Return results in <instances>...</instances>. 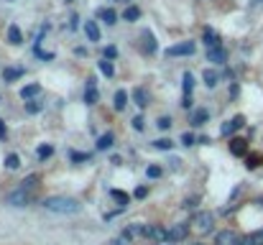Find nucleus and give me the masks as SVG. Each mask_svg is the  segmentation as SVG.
I'll list each match as a JSON object with an SVG mask.
<instances>
[{"label": "nucleus", "mask_w": 263, "mask_h": 245, "mask_svg": "<svg viewBox=\"0 0 263 245\" xmlns=\"http://www.w3.org/2000/svg\"><path fill=\"white\" fill-rule=\"evenodd\" d=\"M69 158H72L74 164H85V161H90V153H80V151H72V153H69Z\"/></svg>", "instance_id": "f704fd0d"}, {"label": "nucleus", "mask_w": 263, "mask_h": 245, "mask_svg": "<svg viewBox=\"0 0 263 245\" xmlns=\"http://www.w3.org/2000/svg\"><path fill=\"white\" fill-rule=\"evenodd\" d=\"M23 74H26L23 67H6V69H3V82H16V79H21Z\"/></svg>", "instance_id": "ddd939ff"}, {"label": "nucleus", "mask_w": 263, "mask_h": 245, "mask_svg": "<svg viewBox=\"0 0 263 245\" xmlns=\"http://www.w3.org/2000/svg\"><path fill=\"white\" fill-rule=\"evenodd\" d=\"M8 41L13 44V46H21L23 44V34H21V29L13 23V26H8Z\"/></svg>", "instance_id": "412c9836"}, {"label": "nucleus", "mask_w": 263, "mask_h": 245, "mask_svg": "<svg viewBox=\"0 0 263 245\" xmlns=\"http://www.w3.org/2000/svg\"><path fill=\"white\" fill-rule=\"evenodd\" d=\"M202 82H204V87H207V90H215V87H217V82H220V74H217V72H212V69H204Z\"/></svg>", "instance_id": "f3484780"}, {"label": "nucleus", "mask_w": 263, "mask_h": 245, "mask_svg": "<svg viewBox=\"0 0 263 245\" xmlns=\"http://www.w3.org/2000/svg\"><path fill=\"white\" fill-rule=\"evenodd\" d=\"M153 148H159V151H171V148H174V143H171L169 138H159V141L153 143Z\"/></svg>", "instance_id": "72a5a7b5"}, {"label": "nucleus", "mask_w": 263, "mask_h": 245, "mask_svg": "<svg viewBox=\"0 0 263 245\" xmlns=\"http://www.w3.org/2000/svg\"><path fill=\"white\" fill-rule=\"evenodd\" d=\"M192 245H204V242H192Z\"/></svg>", "instance_id": "49530a36"}, {"label": "nucleus", "mask_w": 263, "mask_h": 245, "mask_svg": "<svg viewBox=\"0 0 263 245\" xmlns=\"http://www.w3.org/2000/svg\"><path fill=\"white\" fill-rule=\"evenodd\" d=\"M215 245H243V237L235 230H222L215 235Z\"/></svg>", "instance_id": "423d86ee"}, {"label": "nucleus", "mask_w": 263, "mask_h": 245, "mask_svg": "<svg viewBox=\"0 0 263 245\" xmlns=\"http://www.w3.org/2000/svg\"><path fill=\"white\" fill-rule=\"evenodd\" d=\"M41 110H44L41 102H36V100H26V113H29V115H36V113H41Z\"/></svg>", "instance_id": "7c9ffc66"}, {"label": "nucleus", "mask_w": 263, "mask_h": 245, "mask_svg": "<svg viewBox=\"0 0 263 245\" xmlns=\"http://www.w3.org/2000/svg\"><path fill=\"white\" fill-rule=\"evenodd\" d=\"M6 202L11 204V207H29L31 202H34V192L31 189H16V192H11L8 197H6Z\"/></svg>", "instance_id": "7ed1b4c3"}, {"label": "nucleus", "mask_w": 263, "mask_h": 245, "mask_svg": "<svg viewBox=\"0 0 263 245\" xmlns=\"http://www.w3.org/2000/svg\"><path fill=\"white\" fill-rule=\"evenodd\" d=\"M197 51V44L194 41H181V44H174L166 49V57H192Z\"/></svg>", "instance_id": "39448f33"}, {"label": "nucleus", "mask_w": 263, "mask_h": 245, "mask_svg": "<svg viewBox=\"0 0 263 245\" xmlns=\"http://www.w3.org/2000/svg\"><path fill=\"white\" fill-rule=\"evenodd\" d=\"M125 3H128V0H125Z\"/></svg>", "instance_id": "09e8293b"}, {"label": "nucleus", "mask_w": 263, "mask_h": 245, "mask_svg": "<svg viewBox=\"0 0 263 245\" xmlns=\"http://www.w3.org/2000/svg\"><path fill=\"white\" fill-rule=\"evenodd\" d=\"M39 181H41V176H39V174H31V176H26V179L21 181V189H31V192H34V189L39 186Z\"/></svg>", "instance_id": "bb28decb"}, {"label": "nucleus", "mask_w": 263, "mask_h": 245, "mask_svg": "<svg viewBox=\"0 0 263 245\" xmlns=\"http://www.w3.org/2000/svg\"><path fill=\"white\" fill-rule=\"evenodd\" d=\"M181 90H184V97H192V90H194V77H192V72H184V74H181Z\"/></svg>", "instance_id": "4be33fe9"}, {"label": "nucleus", "mask_w": 263, "mask_h": 245, "mask_svg": "<svg viewBox=\"0 0 263 245\" xmlns=\"http://www.w3.org/2000/svg\"><path fill=\"white\" fill-rule=\"evenodd\" d=\"M51 156H54V146L41 143V146L36 148V158H39V161H46V158H51Z\"/></svg>", "instance_id": "a878e982"}, {"label": "nucleus", "mask_w": 263, "mask_h": 245, "mask_svg": "<svg viewBox=\"0 0 263 245\" xmlns=\"http://www.w3.org/2000/svg\"><path fill=\"white\" fill-rule=\"evenodd\" d=\"M146 176H148V179H159V176H161V166H148V169H146Z\"/></svg>", "instance_id": "c9c22d12"}, {"label": "nucleus", "mask_w": 263, "mask_h": 245, "mask_svg": "<svg viewBox=\"0 0 263 245\" xmlns=\"http://www.w3.org/2000/svg\"><path fill=\"white\" fill-rule=\"evenodd\" d=\"M125 105H128V92H125V90H118L115 97H113V107H115L118 113H123Z\"/></svg>", "instance_id": "aec40b11"}, {"label": "nucleus", "mask_w": 263, "mask_h": 245, "mask_svg": "<svg viewBox=\"0 0 263 245\" xmlns=\"http://www.w3.org/2000/svg\"><path fill=\"white\" fill-rule=\"evenodd\" d=\"M100 100V92H97V85H95V77L87 79V87H85V102L87 105H97Z\"/></svg>", "instance_id": "9d476101"}, {"label": "nucleus", "mask_w": 263, "mask_h": 245, "mask_svg": "<svg viewBox=\"0 0 263 245\" xmlns=\"http://www.w3.org/2000/svg\"><path fill=\"white\" fill-rule=\"evenodd\" d=\"M97 18H100L102 23H108V26H115V23H118V13H115L113 8H100V11H97Z\"/></svg>", "instance_id": "2eb2a0df"}, {"label": "nucleus", "mask_w": 263, "mask_h": 245, "mask_svg": "<svg viewBox=\"0 0 263 245\" xmlns=\"http://www.w3.org/2000/svg\"><path fill=\"white\" fill-rule=\"evenodd\" d=\"M67 3H74V0H67Z\"/></svg>", "instance_id": "de8ad7c7"}, {"label": "nucleus", "mask_w": 263, "mask_h": 245, "mask_svg": "<svg viewBox=\"0 0 263 245\" xmlns=\"http://www.w3.org/2000/svg\"><path fill=\"white\" fill-rule=\"evenodd\" d=\"M8 138V128H6V120L0 118V141H6Z\"/></svg>", "instance_id": "79ce46f5"}, {"label": "nucleus", "mask_w": 263, "mask_h": 245, "mask_svg": "<svg viewBox=\"0 0 263 245\" xmlns=\"http://www.w3.org/2000/svg\"><path fill=\"white\" fill-rule=\"evenodd\" d=\"M102 57H105V59H115V57H118V49H115V46H105V49H102Z\"/></svg>", "instance_id": "e433bc0d"}, {"label": "nucleus", "mask_w": 263, "mask_h": 245, "mask_svg": "<svg viewBox=\"0 0 263 245\" xmlns=\"http://www.w3.org/2000/svg\"><path fill=\"white\" fill-rule=\"evenodd\" d=\"M138 18H141V8H138V6H128V8L123 11V21L133 23V21H138Z\"/></svg>", "instance_id": "5701e85b"}, {"label": "nucleus", "mask_w": 263, "mask_h": 245, "mask_svg": "<svg viewBox=\"0 0 263 245\" xmlns=\"http://www.w3.org/2000/svg\"><path fill=\"white\" fill-rule=\"evenodd\" d=\"M227 146H230V153H232V156H248V141H245V138H235V135H232Z\"/></svg>", "instance_id": "9b49d317"}, {"label": "nucleus", "mask_w": 263, "mask_h": 245, "mask_svg": "<svg viewBox=\"0 0 263 245\" xmlns=\"http://www.w3.org/2000/svg\"><path fill=\"white\" fill-rule=\"evenodd\" d=\"M110 197H113L115 202H120V204H128V202H130V197H128L125 192H118V189H110Z\"/></svg>", "instance_id": "2f4dec72"}, {"label": "nucleus", "mask_w": 263, "mask_h": 245, "mask_svg": "<svg viewBox=\"0 0 263 245\" xmlns=\"http://www.w3.org/2000/svg\"><path fill=\"white\" fill-rule=\"evenodd\" d=\"M77 21H80V18H77V16H72V18H69V29H77V26H80Z\"/></svg>", "instance_id": "a18cd8bd"}, {"label": "nucleus", "mask_w": 263, "mask_h": 245, "mask_svg": "<svg viewBox=\"0 0 263 245\" xmlns=\"http://www.w3.org/2000/svg\"><path fill=\"white\" fill-rule=\"evenodd\" d=\"M225 59H227V54H225V49H222V46H212V49H207V62L225 64Z\"/></svg>", "instance_id": "f8f14e48"}, {"label": "nucleus", "mask_w": 263, "mask_h": 245, "mask_svg": "<svg viewBox=\"0 0 263 245\" xmlns=\"http://www.w3.org/2000/svg\"><path fill=\"white\" fill-rule=\"evenodd\" d=\"M21 100H34L36 95H41V85H26V87H21Z\"/></svg>", "instance_id": "a211bd4d"}, {"label": "nucleus", "mask_w": 263, "mask_h": 245, "mask_svg": "<svg viewBox=\"0 0 263 245\" xmlns=\"http://www.w3.org/2000/svg\"><path fill=\"white\" fill-rule=\"evenodd\" d=\"M18 166H21V158H18V153H8V156H6V169H8V171H16Z\"/></svg>", "instance_id": "c756f323"}, {"label": "nucleus", "mask_w": 263, "mask_h": 245, "mask_svg": "<svg viewBox=\"0 0 263 245\" xmlns=\"http://www.w3.org/2000/svg\"><path fill=\"white\" fill-rule=\"evenodd\" d=\"M189 230H192V225H187V222L171 225V227L166 230V242H181V240L189 235Z\"/></svg>", "instance_id": "20e7f679"}, {"label": "nucleus", "mask_w": 263, "mask_h": 245, "mask_svg": "<svg viewBox=\"0 0 263 245\" xmlns=\"http://www.w3.org/2000/svg\"><path fill=\"white\" fill-rule=\"evenodd\" d=\"M194 141H197V138H194L192 133H184V135H181V146H187V148L194 146Z\"/></svg>", "instance_id": "58836bf2"}, {"label": "nucleus", "mask_w": 263, "mask_h": 245, "mask_svg": "<svg viewBox=\"0 0 263 245\" xmlns=\"http://www.w3.org/2000/svg\"><path fill=\"white\" fill-rule=\"evenodd\" d=\"M143 237H151L156 242H166V227H161V225H146Z\"/></svg>", "instance_id": "1a4fd4ad"}, {"label": "nucleus", "mask_w": 263, "mask_h": 245, "mask_svg": "<svg viewBox=\"0 0 263 245\" xmlns=\"http://www.w3.org/2000/svg\"><path fill=\"white\" fill-rule=\"evenodd\" d=\"M202 41L207 44V49L220 46V36H217V31H212V29H204V31H202Z\"/></svg>", "instance_id": "dca6fc26"}, {"label": "nucleus", "mask_w": 263, "mask_h": 245, "mask_svg": "<svg viewBox=\"0 0 263 245\" xmlns=\"http://www.w3.org/2000/svg\"><path fill=\"white\" fill-rule=\"evenodd\" d=\"M100 72H102L105 77H113V74H115V67H113V59H105V57H102V62H100Z\"/></svg>", "instance_id": "c85d7f7f"}, {"label": "nucleus", "mask_w": 263, "mask_h": 245, "mask_svg": "<svg viewBox=\"0 0 263 245\" xmlns=\"http://www.w3.org/2000/svg\"><path fill=\"white\" fill-rule=\"evenodd\" d=\"M156 125H159V130H169V128L174 125V120H171L169 115H161V118L156 120Z\"/></svg>", "instance_id": "473e14b6"}, {"label": "nucleus", "mask_w": 263, "mask_h": 245, "mask_svg": "<svg viewBox=\"0 0 263 245\" xmlns=\"http://www.w3.org/2000/svg\"><path fill=\"white\" fill-rule=\"evenodd\" d=\"M113 143H115V135H113V133H105V135L97 138V151H108V148H113Z\"/></svg>", "instance_id": "393cba45"}, {"label": "nucleus", "mask_w": 263, "mask_h": 245, "mask_svg": "<svg viewBox=\"0 0 263 245\" xmlns=\"http://www.w3.org/2000/svg\"><path fill=\"white\" fill-rule=\"evenodd\" d=\"M192 230H194L197 235L212 232V230H215V214H212V212H197V214L192 217Z\"/></svg>", "instance_id": "f03ea898"}, {"label": "nucleus", "mask_w": 263, "mask_h": 245, "mask_svg": "<svg viewBox=\"0 0 263 245\" xmlns=\"http://www.w3.org/2000/svg\"><path fill=\"white\" fill-rule=\"evenodd\" d=\"M260 164H263V156H260V153H248V156H245V166H248V169H258Z\"/></svg>", "instance_id": "cd10ccee"}, {"label": "nucleus", "mask_w": 263, "mask_h": 245, "mask_svg": "<svg viewBox=\"0 0 263 245\" xmlns=\"http://www.w3.org/2000/svg\"><path fill=\"white\" fill-rule=\"evenodd\" d=\"M199 202V197H192V199H184V209H189V207H194Z\"/></svg>", "instance_id": "37998d69"}, {"label": "nucleus", "mask_w": 263, "mask_h": 245, "mask_svg": "<svg viewBox=\"0 0 263 245\" xmlns=\"http://www.w3.org/2000/svg\"><path fill=\"white\" fill-rule=\"evenodd\" d=\"M209 120V110H204V107H197V110H192V115H189V123L192 125H204Z\"/></svg>", "instance_id": "4468645a"}, {"label": "nucleus", "mask_w": 263, "mask_h": 245, "mask_svg": "<svg viewBox=\"0 0 263 245\" xmlns=\"http://www.w3.org/2000/svg\"><path fill=\"white\" fill-rule=\"evenodd\" d=\"M41 207L46 212H54V214H77V212H82V204L74 197H46L41 202Z\"/></svg>", "instance_id": "f257e3e1"}, {"label": "nucleus", "mask_w": 263, "mask_h": 245, "mask_svg": "<svg viewBox=\"0 0 263 245\" xmlns=\"http://www.w3.org/2000/svg\"><path fill=\"white\" fill-rule=\"evenodd\" d=\"M181 107L189 110V107H192V97H181Z\"/></svg>", "instance_id": "c03bdc74"}, {"label": "nucleus", "mask_w": 263, "mask_h": 245, "mask_svg": "<svg viewBox=\"0 0 263 245\" xmlns=\"http://www.w3.org/2000/svg\"><path fill=\"white\" fill-rule=\"evenodd\" d=\"M85 34H87L90 41H100V29H97L95 21H87V23H85Z\"/></svg>", "instance_id": "b1692460"}, {"label": "nucleus", "mask_w": 263, "mask_h": 245, "mask_svg": "<svg viewBox=\"0 0 263 245\" xmlns=\"http://www.w3.org/2000/svg\"><path fill=\"white\" fill-rule=\"evenodd\" d=\"M243 125H245V118H243V115H235V118H230L227 123H222L220 135H222V138H227V135L232 138V133H235V130H240Z\"/></svg>", "instance_id": "0eeeda50"}, {"label": "nucleus", "mask_w": 263, "mask_h": 245, "mask_svg": "<svg viewBox=\"0 0 263 245\" xmlns=\"http://www.w3.org/2000/svg\"><path fill=\"white\" fill-rule=\"evenodd\" d=\"M133 128H136L138 133L146 128V120H143V115H136V118H133Z\"/></svg>", "instance_id": "4c0bfd02"}, {"label": "nucleus", "mask_w": 263, "mask_h": 245, "mask_svg": "<svg viewBox=\"0 0 263 245\" xmlns=\"http://www.w3.org/2000/svg\"><path fill=\"white\" fill-rule=\"evenodd\" d=\"M133 197H136V199H146V197H148V186H138V189L133 192Z\"/></svg>", "instance_id": "ea45409f"}, {"label": "nucleus", "mask_w": 263, "mask_h": 245, "mask_svg": "<svg viewBox=\"0 0 263 245\" xmlns=\"http://www.w3.org/2000/svg\"><path fill=\"white\" fill-rule=\"evenodd\" d=\"M130 240H133V237H128V235H120V237H115V240H113V245H130Z\"/></svg>", "instance_id": "a19ab883"}, {"label": "nucleus", "mask_w": 263, "mask_h": 245, "mask_svg": "<svg viewBox=\"0 0 263 245\" xmlns=\"http://www.w3.org/2000/svg\"><path fill=\"white\" fill-rule=\"evenodd\" d=\"M133 102H136L141 110L148 107V92H146L143 87H136V90H133Z\"/></svg>", "instance_id": "6ab92c4d"}, {"label": "nucleus", "mask_w": 263, "mask_h": 245, "mask_svg": "<svg viewBox=\"0 0 263 245\" xmlns=\"http://www.w3.org/2000/svg\"><path fill=\"white\" fill-rule=\"evenodd\" d=\"M141 51H143V54H156V51H159V44H156V39H153L151 31H143V34H141Z\"/></svg>", "instance_id": "6e6552de"}]
</instances>
